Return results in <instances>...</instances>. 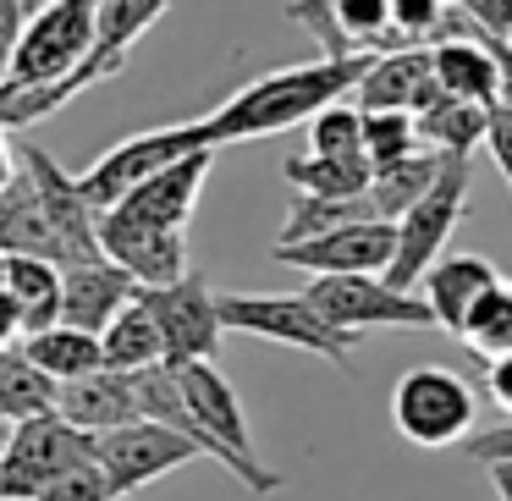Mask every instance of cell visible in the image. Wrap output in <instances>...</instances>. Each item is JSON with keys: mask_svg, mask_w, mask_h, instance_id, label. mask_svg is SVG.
Here are the masks:
<instances>
[{"mask_svg": "<svg viewBox=\"0 0 512 501\" xmlns=\"http://www.w3.org/2000/svg\"><path fill=\"white\" fill-rule=\"evenodd\" d=\"M303 298L347 336L364 331H430L435 314L424 292H402L386 276H309Z\"/></svg>", "mask_w": 512, "mask_h": 501, "instance_id": "5b68a950", "label": "cell"}, {"mask_svg": "<svg viewBox=\"0 0 512 501\" xmlns=\"http://www.w3.org/2000/svg\"><path fill=\"white\" fill-rule=\"evenodd\" d=\"M419 122L413 111H364V160L369 166H397V160L419 155Z\"/></svg>", "mask_w": 512, "mask_h": 501, "instance_id": "4dcf8cb0", "label": "cell"}, {"mask_svg": "<svg viewBox=\"0 0 512 501\" xmlns=\"http://www.w3.org/2000/svg\"><path fill=\"white\" fill-rule=\"evenodd\" d=\"M507 45H512V39H507Z\"/></svg>", "mask_w": 512, "mask_h": 501, "instance_id": "7dc6e473", "label": "cell"}, {"mask_svg": "<svg viewBox=\"0 0 512 501\" xmlns=\"http://www.w3.org/2000/svg\"><path fill=\"white\" fill-rule=\"evenodd\" d=\"M452 6H457V12H463L474 28L512 39V0H452Z\"/></svg>", "mask_w": 512, "mask_h": 501, "instance_id": "8d00e7d4", "label": "cell"}, {"mask_svg": "<svg viewBox=\"0 0 512 501\" xmlns=\"http://www.w3.org/2000/svg\"><path fill=\"white\" fill-rule=\"evenodd\" d=\"M485 39H490V50H496V67H501V94H496V100L512 105V45L501 34H485Z\"/></svg>", "mask_w": 512, "mask_h": 501, "instance_id": "7bdbcfd3", "label": "cell"}, {"mask_svg": "<svg viewBox=\"0 0 512 501\" xmlns=\"http://www.w3.org/2000/svg\"><path fill=\"white\" fill-rule=\"evenodd\" d=\"M56 408H61V380H50L23 353V342L6 347L0 353V419L23 424V419H39V413H56Z\"/></svg>", "mask_w": 512, "mask_h": 501, "instance_id": "d4e9b609", "label": "cell"}, {"mask_svg": "<svg viewBox=\"0 0 512 501\" xmlns=\"http://www.w3.org/2000/svg\"><path fill=\"white\" fill-rule=\"evenodd\" d=\"M0 254H39L61 265V243L45 221V204L34 193V177H17L12 188L0 193Z\"/></svg>", "mask_w": 512, "mask_h": 501, "instance_id": "7402d4cb", "label": "cell"}, {"mask_svg": "<svg viewBox=\"0 0 512 501\" xmlns=\"http://www.w3.org/2000/svg\"><path fill=\"white\" fill-rule=\"evenodd\" d=\"M138 292L144 287L105 254L100 259H78V265H61V320L100 336Z\"/></svg>", "mask_w": 512, "mask_h": 501, "instance_id": "e0dca14e", "label": "cell"}, {"mask_svg": "<svg viewBox=\"0 0 512 501\" xmlns=\"http://www.w3.org/2000/svg\"><path fill=\"white\" fill-rule=\"evenodd\" d=\"M479 397L457 369L446 364H419L391 386V424L402 441L441 452V446H463L474 435Z\"/></svg>", "mask_w": 512, "mask_h": 501, "instance_id": "3957f363", "label": "cell"}, {"mask_svg": "<svg viewBox=\"0 0 512 501\" xmlns=\"http://www.w3.org/2000/svg\"><path fill=\"white\" fill-rule=\"evenodd\" d=\"M94 457H100V468L111 474L116 496H138L144 485L166 479L171 468L193 463V457H204V452L182 430H171V424L138 419V424H122V430L94 435Z\"/></svg>", "mask_w": 512, "mask_h": 501, "instance_id": "30bf717a", "label": "cell"}, {"mask_svg": "<svg viewBox=\"0 0 512 501\" xmlns=\"http://www.w3.org/2000/svg\"><path fill=\"white\" fill-rule=\"evenodd\" d=\"M463 452L479 457V463H501V457H512V419L507 424H490V430H479V435H468Z\"/></svg>", "mask_w": 512, "mask_h": 501, "instance_id": "74e56055", "label": "cell"}, {"mask_svg": "<svg viewBox=\"0 0 512 501\" xmlns=\"http://www.w3.org/2000/svg\"><path fill=\"white\" fill-rule=\"evenodd\" d=\"M23 177V155H17V144H12V133L0 127V193L12 188V182Z\"/></svg>", "mask_w": 512, "mask_h": 501, "instance_id": "b9f144b4", "label": "cell"}, {"mask_svg": "<svg viewBox=\"0 0 512 501\" xmlns=\"http://www.w3.org/2000/svg\"><path fill=\"white\" fill-rule=\"evenodd\" d=\"M496 281H501V270L490 265V259H479V254H441L419 287H424V303H430L435 325L452 331V336H463V320L474 314V303L485 298Z\"/></svg>", "mask_w": 512, "mask_h": 501, "instance_id": "d6986e66", "label": "cell"}, {"mask_svg": "<svg viewBox=\"0 0 512 501\" xmlns=\"http://www.w3.org/2000/svg\"><path fill=\"white\" fill-rule=\"evenodd\" d=\"M413 122H419V144L435 149V155H474V149H485L490 105H468V100H452V94H446L441 105L419 111Z\"/></svg>", "mask_w": 512, "mask_h": 501, "instance_id": "4316f807", "label": "cell"}, {"mask_svg": "<svg viewBox=\"0 0 512 501\" xmlns=\"http://www.w3.org/2000/svg\"><path fill=\"white\" fill-rule=\"evenodd\" d=\"M39 501H122L111 485V474L100 468V457H83V463H72L67 474H56L45 490H39Z\"/></svg>", "mask_w": 512, "mask_h": 501, "instance_id": "836d02e7", "label": "cell"}, {"mask_svg": "<svg viewBox=\"0 0 512 501\" xmlns=\"http://www.w3.org/2000/svg\"><path fill=\"white\" fill-rule=\"evenodd\" d=\"M17 155H23V171L34 177V193H39V204H45V221H50V232H56V243H61V265L100 259L105 254L100 248V210L89 204L83 182L72 177V171H61L39 144H17Z\"/></svg>", "mask_w": 512, "mask_h": 501, "instance_id": "7c38bea8", "label": "cell"}, {"mask_svg": "<svg viewBox=\"0 0 512 501\" xmlns=\"http://www.w3.org/2000/svg\"><path fill=\"white\" fill-rule=\"evenodd\" d=\"M94 17H100V0H61L50 12H34L12 50V83H56L72 78L94 61Z\"/></svg>", "mask_w": 512, "mask_h": 501, "instance_id": "ba28073f", "label": "cell"}, {"mask_svg": "<svg viewBox=\"0 0 512 501\" xmlns=\"http://www.w3.org/2000/svg\"><path fill=\"white\" fill-rule=\"evenodd\" d=\"M446 89L441 78H435V56L419 45H402V50H380L375 61H369V72L358 78L353 89V105L358 111H430V105H441Z\"/></svg>", "mask_w": 512, "mask_h": 501, "instance_id": "5bb4252c", "label": "cell"}, {"mask_svg": "<svg viewBox=\"0 0 512 501\" xmlns=\"http://www.w3.org/2000/svg\"><path fill=\"white\" fill-rule=\"evenodd\" d=\"M457 342H463L474 358H485V364L501 358V353H512V281L507 276L474 303V314L463 320V336H457Z\"/></svg>", "mask_w": 512, "mask_h": 501, "instance_id": "f546056e", "label": "cell"}, {"mask_svg": "<svg viewBox=\"0 0 512 501\" xmlns=\"http://www.w3.org/2000/svg\"><path fill=\"white\" fill-rule=\"evenodd\" d=\"M50 6H61V0H28V17H34V12H50Z\"/></svg>", "mask_w": 512, "mask_h": 501, "instance_id": "f6af8a7d", "label": "cell"}, {"mask_svg": "<svg viewBox=\"0 0 512 501\" xmlns=\"http://www.w3.org/2000/svg\"><path fill=\"white\" fill-rule=\"evenodd\" d=\"M171 12V0H100V17H94V61L89 67L100 78H116L133 56V45Z\"/></svg>", "mask_w": 512, "mask_h": 501, "instance_id": "ffe728a7", "label": "cell"}, {"mask_svg": "<svg viewBox=\"0 0 512 501\" xmlns=\"http://www.w3.org/2000/svg\"><path fill=\"white\" fill-rule=\"evenodd\" d=\"M441 166H446V155H435V149H419V155L397 160V166H380V171H375V182H369L375 215H380V221H402V215H408L413 204H419L424 193L435 188Z\"/></svg>", "mask_w": 512, "mask_h": 501, "instance_id": "83f0119b", "label": "cell"}, {"mask_svg": "<svg viewBox=\"0 0 512 501\" xmlns=\"http://www.w3.org/2000/svg\"><path fill=\"white\" fill-rule=\"evenodd\" d=\"M435 56V78L452 100L468 105H496L501 94V67H496V50H490L485 28H474L468 17H446L441 34L430 45Z\"/></svg>", "mask_w": 512, "mask_h": 501, "instance_id": "2e32d148", "label": "cell"}, {"mask_svg": "<svg viewBox=\"0 0 512 501\" xmlns=\"http://www.w3.org/2000/svg\"><path fill=\"white\" fill-rule=\"evenodd\" d=\"M353 221H375V199H320V193H292L287 204V221H281L276 243H309V237H325L336 226H353Z\"/></svg>", "mask_w": 512, "mask_h": 501, "instance_id": "f1b7e54d", "label": "cell"}, {"mask_svg": "<svg viewBox=\"0 0 512 501\" xmlns=\"http://www.w3.org/2000/svg\"><path fill=\"white\" fill-rule=\"evenodd\" d=\"M309 155H364V111L353 100L325 105L309 122Z\"/></svg>", "mask_w": 512, "mask_h": 501, "instance_id": "1f68e13d", "label": "cell"}, {"mask_svg": "<svg viewBox=\"0 0 512 501\" xmlns=\"http://www.w3.org/2000/svg\"><path fill=\"white\" fill-rule=\"evenodd\" d=\"M94 457V435L67 424L61 413L6 424V452H0V501H39V490L72 463Z\"/></svg>", "mask_w": 512, "mask_h": 501, "instance_id": "8992f818", "label": "cell"}, {"mask_svg": "<svg viewBox=\"0 0 512 501\" xmlns=\"http://www.w3.org/2000/svg\"><path fill=\"white\" fill-rule=\"evenodd\" d=\"M485 391L496 397V408L512 413V353H501V358H490V364H485Z\"/></svg>", "mask_w": 512, "mask_h": 501, "instance_id": "60d3db41", "label": "cell"}, {"mask_svg": "<svg viewBox=\"0 0 512 501\" xmlns=\"http://www.w3.org/2000/svg\"><path fill=\"white\" fill-rule=\"evenodd\" d=\"M23 336H28L23 309H17V298L6 292V281H0V353H6V347H17Z\"/></svg>", "mask_w": 512, "mask_h": 501, "instance_id": "ab89813d", "label": "cell"}, {"mask_svg": "<svg viewBox=\"0 0 512 501\" xmlns=\"http://www.w3.org/2000/svg\"><path fill=\"white\" fill-rule=\"evenodd\" d=\"M281 177L292 182V193H320V199H364L375 166L364 155H292L281 166Z\"/></svg>", "mask_w": 512, "mask_h": 501, "instance_id": "484cf974", "label": "cell"}, {"mask_svg": "<svg viewBox=\"0 0 512 501\" xmlns=\"http://www.w3.org/2000/svg\"><path fill=\"white\" fill-rule=\"evenodd\" d=\"M452 17V0H391V23H397V34L408 39H424V34H441V23Z\"/></svg>", "mask_w": 512, "mask_h": 501, "instance_id": "e575fe53", "label": "cell"}, {"mask_svg": "<svg viewBox=\"0 0 512 501\" xmlns=\"http://www.w3.org/2000/svg\"><path fill=\"white\" fill-rule=\"evenodd\" d=\"M0 281L23 309L28 336L45 331V325H61V265L39 254H0Z\"/></svg>", "mask_w": 512, "mask_h": 501, "instance_id": "44dd1931", "label": "cell"}, {"mask_svg": "<svg viewBox=\"0 0 512 501\" xmlns=\"http://www.w3.org/2000/svg\"><path fill=\"white\" fill-rule=\"evenodd\" d=\"M199 149H210L199 116H193V122H171V127H149V133H133V138H122V144H111L78 182H83L94 210H111V204H122L138 182H149L155 171L199 155Z\"/></svg>", "mask_w": 512, "mask_h": 501, "instance_id": "52a82bcc", "label": "cell"}, {"mask_svg": "<svg viewBox=\"0 0 512 501\" xmlns=\"http://www.w3.org/2000/svg\"><path fill=\"white\" fill-rule=\"evenodd\" d=\"M468 188H474V166H468V155H446L435 188L397 221V259H391V270H386L391 287L413 292L424 276H430V265L446 254V243H452L457 221L468 215Z\"/></svg>", "mask_w": 512, "mask_h": 501, "instance_id": "277c9868", "label": "cell"}, {"mask_svg": "<svg viewBox=\"0 0 512 501\" xmlns=\"http://www.w3.org/2000/svg\"><path fill=\"white\" fill-rule=\"evenodd\" d=\"M490 485H496V496H501V501H512V457L490 463Z\"/></svg>", "mask_w": 512, "mask_h": 501, "instance_id": "ee69618b", "label": "cell"}, {"mask_svg": "<svg viewBox=\"0 0 512 501\" xmlns=\"http://www.w3.org/2000/svg\"><path fill=\"white\" fill-rule=\"evenodd\" d=\"M61 419L78 424L89 435H105V430H122V424H138L144 408H138V386L127 369H94L83 380H67L61 386Z\"/></svg>", "mask_w": 512, "mask_h": 501, "instance_id": "ac0fdd59", "label": "cell"}, {"mask_svg": "<svg viewBox=\"0 0 512 501\" xmlns=\"http://www.w3.org/2000/svg\"><path fill=\"white\" fill-rule=\"evenodd\" d=\"M369 61L375 56H347V61L320 56V61H303V67L265 72L248 89H237L226 105H215L210 116H199L204 138H210V149H226V144H248V138L287 133V127H309L325 105L353 100Z\"/></svg>", "mask_w": 512, "mask_h": 501, "instance_id": "6da1fadb", "label": "cell"}, {"mask_svg": "<svg viewBox=\"0 0 512 501\" xmlns=\"http://www.w3.org/2000/svg\"><path fill=\"white\" fill-rule=\"evenodd\" d=\"M28 28V0H0V72L12 67V50Z\"/></svg>", "mask_w": 512, "mask_h": 501, "instance_id": "f35d334b", "label": "cell"}, {"mask_svg": "<svg viewBox=\"0 0 512 501\" xmlns=\"http://www.w3.org/2000/svg\"><path fill=\"white\" fill-rule=\"evenodd\" d=\"M221 320H226V331L298 347V353H314L336 369H353L358 336L336 331L303 292H221Z\"/></svg>", "mask_w": 512, "mask_h": 501, "instance_id": "7a4b0ae2", "label": "cell"}, {"mask_svg": "<svg viewBox=\"0 0 512 501\" xmlns=\"http://www.w3.org/2000/svg\"><path fill=\"white\" fill-rule=\"evenodd\" d=\"M23 353L34 358L39 369H45L50 380H83V375H94V369H105V342L94 331H78V325H45V331H34V336H23Z\"/></svg>", "mask_w": 512, "mask_h": 501, "instance_id": "cb8c5ba5", "label": "cell"}, {"mask_svg": "<svg viewBox=\"0 0 512 501\" xmlns=\"http://www.w3.org/2000/svg\"><path fill=\"white\" fill-rule=\"evenodd\" d=\"M270 259L309 270V276H386L391 259H397V221L375 215V221L336 226V232L309 237V243H276Z\"/></svg>", "mask_w": 512, "mask_h": 501, "instance_id": "8fae6325", "label": "cell"}, {"mask_svg": "<svg viewBox=\"0 0 512 501\" xmlns=\"http://www.w3.org/2000/svg\"><path fill=\"white\" fill-rule=\"evenodd\" d=\"M100 248L105 259L127 270L138 287H171L188 276V232H160V226H138L116 210H100Z\"/></svg>", "mask_w": 512, "mask_h": 501, "instance_id": "4fadbf2b", "label": "cell"}, {"mask_svg": "<svg viewBox=\"0 0 512 501\" xmlns=\"http://www.w3.org/2000/svg\"><path fill=\"white\" fill-rule=\"evenodd\" d=\"M485 155L496 160L501 182L512 188V105H490V133H485Z\"/></svg>", "mask_w": 512, "mask_h": 501, "instance_id": "d590c367", "label": "cell"}, {"mask_svg": "<svg viewBox=\"0 0 512 501\" xmlns=\"http://www.w3.org/2000/svg\"><path fill=\"white\" fill-rule=\"evenodd\" d=\"M215 166V149H199V155L177 160V166L155 171L149 182H138L122 204H111L116 215L138 226H160V232H188L193 210H199V193H204V177Z\"/></svg>", "mask_w": 512, "mask_h": 501, "instance_id": "9a60e30c", "label": "cell"}, {"mask_svg": "<svg viewBox=\"0 0 512 501\" xmlns=\"http://www.w3.org/2000/svg\"><path fill=\"white\" fill-rule=\"evenodd\" d=\"M144 303L155 309L160 320V336H166V364H204V358L221 353V336H226V320H221V292L188 270L182 281L171 287H144Z\"/></svg>", "mask_w": 512, "mask_h": 501, "instance_id": "9c48e42d", "label": "cell"}, {"mask_svg": "<svg viewBox=\"0 0 512 501\" xmlns=\"http://www.w3.org/2000/svg\"><path fill=\"white\" fill-rule=\"evenodd\" d=\"M0 452H6V419H0Z\"/></svg>", "mask_w": 512, "mask_h": 501, "instance_id": "bcb514c9", "label": "cell"}, {"mask_svg": "<svg viewBox=\"0 0 512 501\" xmlns=\"http://www.w3.org/2000/svg\"><path fill=\"white\" fill-rule=\"evenodd\" d=\"M100 342H105V369H127V375H138V369L166 364V336H160V320H155V309L144 303V292H138V298L105 325Z\"/></svg>", "mask_w": 512, "mask_h": 501, "instance_id": "603a6c76", "label": "cell"}, {"mask_svg": "<svg viewBox=\"0 0 512 501\" xmlns=\"http://www.w3.org/2000/svg\"><path fill=\"white\" fill-rule=\"evenodd\" d=\"M287 17L298 28H309L314 39H320V56L331 61H347V56H364V50L347 39V28L336 23V0H287Z\"/></svg>", "mask_w": 512, "mask_h": 501, "instance_id": "d6a6232c", "label": "cell"}]
</instances>
